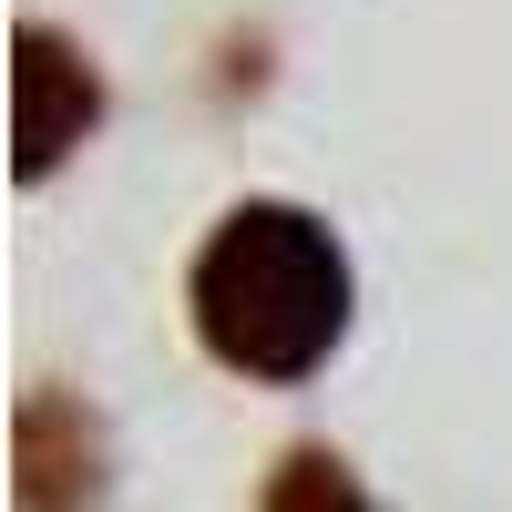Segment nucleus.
I'll use <instances>...</instances> for the list:
<instances>
[{
	"label": "nucleus",
	"mask_w": 512,
	"mask_h": 512,
	"mask_svg": "<svg viewBox=\"0 0 512 512\" xmlns=\"http://www.w3.org/2000/svg\"><path fill=\"white\" fill-rule=\"evenodd\" d=\"M195 338L236 379H308L349 338V256L308 205H236L195 256Z\"/></svg>",
	"instance_id": "1"
},
{
	"label": "nucleus",
	"mask_w": 512,
	"mask_h": 512,
	"mask_svg": "<svg viewBox=\"0 0 512 512\" xmlns=\"http://www.w3.org/2000/svg\"><path fill=\"white\" fill-rule=\"evenodd\" d=\"M256 512H369V492H359V472L338 451H287L277 472H267V492H256Z\"/></svg>",
	"instance_id": "4"
},
{
	"label": "nucleus",
	"mask_w": 512,
	"mask_h": 512,
	"mask_svg": "<svg viewBox=\"0 0 512 512\" xmlns=\"http://www.w3.org/2000/svg\"><path fill=\"white\" fill-rule=\"evenodd\" d=\"M93 113H103V93H93V62L72 52L62 31H21V175L41 185L52 164L93 134Z\"/></svg>",
	"instance_id": "2"
},
{
	"label": "nucleus",
	"mask_w": 512,
	"mask_h": 512,
	"mask_svg": "<svg viewBox=\"0 0 512 512\" xmlns=\"http://www.w3.org/2000/svg\"><path fill=\"white\" fill-rule=\"evenodd\" d=\"M103 502V431L62 390L21 400V512H93Z\"/></svg>",
	"instance_id": "3"
}]
</instances>
